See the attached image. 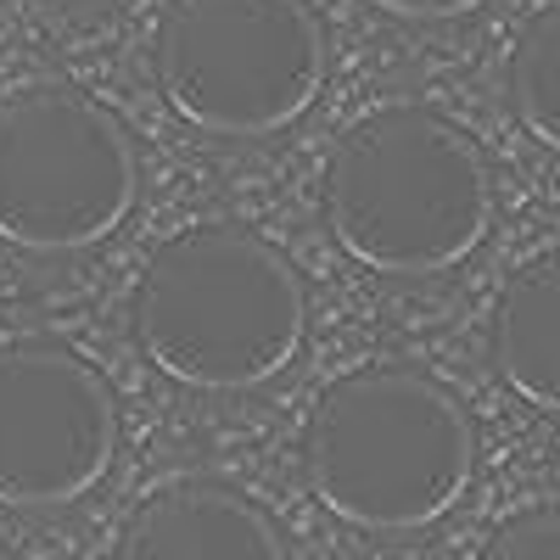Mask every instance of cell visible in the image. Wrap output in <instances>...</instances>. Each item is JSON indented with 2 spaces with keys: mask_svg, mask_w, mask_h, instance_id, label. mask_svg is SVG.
<instances>
[{
  "mask_svg": "<svg viewBox=\"0 0 560 560\" xmlns=\"http://www.w3.org/2000/svg\"><path fill=\"white\" fill-rule=\"evenodd\" d=\"M493 364L533 409L560 415V247L527 258L493 308Z\"/></svg>",
  "mask_w": 560,
  "mask_h": 560,
  "instance_id": "cell-8",
  "label": "cell"
},
{
  "mask_svg": "<svg viewBox=\"0 0 560 560\" xmlns=\"http://www.w3.org/2000/svg\"><path fill=\"white\" fill-rule=\"evenodd\" d=\"M118 454L107 382L57 342L0 348V504L62 510L84 499Z\"/></svg>",
  "mask_w": 560,
  "mask_h": 560,
  "instance_id": "cell-6",
  "label": "cell"
},
{
  "mask_svg": "<svg viewBox=\"0 0 560 560\" xmlns=\"http://www.w3.org/2000/svg\"><path fill=\"white\" fill-rule=\"evenodd\" d=\"M510 113L538 140V147L560 152V0L538 7L516 45H510Z\"/></svg>",
  "mask_w": 560,
  "mask_h": 560,
  "instance_id": "cell-9",
  "label": "cell"
},
{
  "mask_svg": "<svg viewBox=\"0 0 560 560\" xmlns=\"http://www.w3.org/2000/svg\"><path fill=\"white\" fill-rule=\"evenodd\" d=\"M482 560H560V504H538L510 516L482 549Z\"/></svg>",
  "mask_w": 560,
  "mask_h": 560,
  "instance_id": "cell-10",
  "label": "cell"
},
{
  "mask_svg": "<svg viewBox=\"0 0 560 560\" xmlns=\"http://www.w3.org/2000/svg\"><path fill=\"white\" fill-rule=\"evenodd\" d=\"M477 471V432L448 387L404 364H370L314 404L303 477L337 522L415 533L443 522Z\"/></svg>",
  "mask_w": 560,
  "mask_h": 560,
  "instance_id": "cell-2",
  "label": "cell"
},
{
  "mask_svg": "<svg viewBox=\"0 0 560 560\" xmlns=\"http://www.w3.org/2000/svg\"><path fill=\"white\" fill-rule=\"evenodd\" d=\"M113 560H287V544L247 493L191 477L129 510Z\"/></svg>",
  "mask_w": 560,
  "mask_h": 560,
  "instance_id": "cell-7",
  "label": "cell"
},
{
  "mask_svg": "<svg viewBox=\"0 0 560 560\" xmlns=\"http://www.w3.org/2000/svg\"><path fill=\"white\" fill-rule=\"evenodd\" d=\"M135 140L96 96L34 84L0 102V242L23 253H84L135 213Z\"/></svg>",
  "mask_w": 560,
  "mask_h": 560,
  "instance_id": "cell-5",
  "label": "cell"
},
{
  "mask_svg": "<svg viewBox=\"0 0 560 560\" xmlns=\"http://www.w3.org/2000/svg\"><path fill=\"white\" fill-rule=\"evenodd\" d=\"M158 90L208 135H275L325 84V28L308 0H168L152 39Z\"/></svg>",
  "mask_w": 560,
  "mask_h": 560,
  "instance_id": "cell-4",
  "label": "cell"
},
{
  "mask_svg": "<svg viewBox=\"0 0 560 560\" xmlns=\"http://www.w3.org/2000/svg\"><path fill=\"white\" fill-rule=\"evenodd\" d=\"M308 292L287 253L236 224L168 236L135 287V342L191 393L269 387L303 348Z\"/></svg>",
  "mask_w": 560,
  "mask_h": 560,
  "instance_id": "cell-1",
  "label": "cell"
},
{
  "mask_svg": "<svg viewBox=\"0 0 560 560\" xmlns=\"http://www.w3.org/2000/svg\"><path fill=\"white\" fill-rule=\"evenodd\" d=\"M370 7L387 12V18H404V23H448V18L488 7V0H370Z\"/></svg>",
  "mask_w": 560,
  "mask_h": 560,
  "instance_id": "cell-11",
  "label": "cell"
},
{
  "mask_svg": "<svg viewBox=\"0 0 560 560\" xmlns=\"http://www.w3.org/2000/svg\"><path fill=\"white\" fill-rule=\"evenodd\" d=\"M325 224L376 275L465 264L493 224V174L477 140L427 107H387L348 129L325 168Z\"/></svg>",
  "mask_w": 560,
  "mask_h": 560,
  "instance_id": "cell-3",
  "label": "cell"
}]
</instances>
